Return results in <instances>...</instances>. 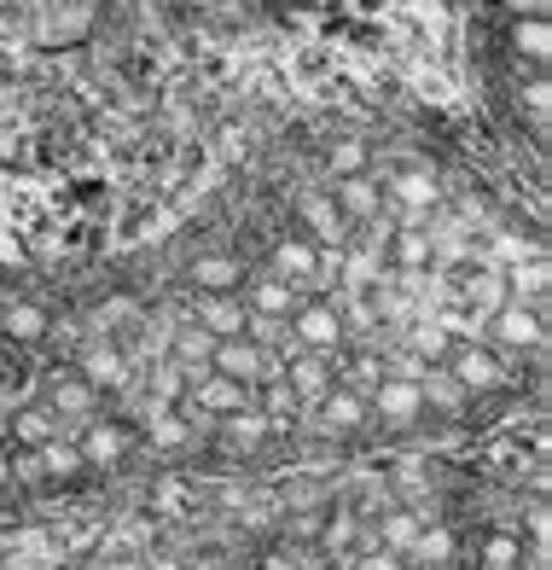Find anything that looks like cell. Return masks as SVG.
I'll return each instance as SVG.
<instances>
[{"label": "cell", "mask_w": 552, "mask_h": 570, "mask_svg": "<svg viewBox=\"0 0 552 570\" xmlns=\"http://www.w3.org/2000/svg\"><path fill=\"white\" fill-rule=\"evenodd\" d=\"M448 379L460 384L465 396H489V391H501L506 384V361L494 344H460L448 355Z\"/></svg>", "instance_id": "cell-1"}, {"label": "cell", "mask_w": 552, "mask_h": 570, "mask_svg": "<svg viewBox=\"0 0 552 570\" xmlns=\"http://www.w3.org/2000/svg\"><path fill=\"white\" fill-rule=\"evenodd\" d=\"M285 326H292V344L308 350V355H337V344H344V321H337V303H321V297H308Z\"/></svg>", "instance_id": "cell-2"}, {"label": "cell", "mask_w": 552, "mask_h": 570, "mask_svg": "<svg viewBox=\"0 0 552 570\" xmlns=\"http://www.w3.org/2000/svg\"><path fill=\"white\" fill-rule=\"evenodd\" d=\"M337 367H344V355H308V350H297L292 361H285V391H292L297 402H321L337 384Z\"/></svg>", "instance_id": "cell-3"}, {"label": "cell", "mask_w": 552, "mask_h": 570, "mask_svg": "<svg viewBox=\"0 0 552 570\" xmlns=\"http://www.w3.org/2000/svg\"><path fill=\"white\" fill-rule=\"evenodd\" d=\"M303 303H308V297H303V285L279 279V274H256V279H250V292H245V308H250V315H268V321H292Z\"/></svg>", "instance_id": "cell-4"}, {"label": "cell", "mask_w": 552, "mask_h": 570, "mask_svg": "<svg viewBox=\"0 0 552 570\" xmlns=\"http://www.w3.org/2000/svg\"><path fill=\"white\" fill-rule=\"evenodd\" d=\"M489 338L523 355V350H541V344H546V326H541V315H535V308H523V303H501V308H494V326H489Z\"/></svg>", "instance_id": "cell-5"}, {"label": "cell", "mask_w": 552, "mask_h": 570, "mask_svg": "<svg viewBox=\"0 0 552 570\" xmlns=\"http://www.w3.org/2000/svg\"><path fill=\"white\" fill-rule=\"evenodd\" d=\"M268 274L292 279V285H314V279L326 274V256H321V245H314V239L292 233V239H279V245H274V268H268Z\"/></svg>", "instance_id": "cell-6"}, {"label": "cell", "mask_w": 552, "mask_h": 570, "mask_svg": "<svg viewBox=\"0 0 552 570\" xmlns=\"http://www.w3.org/2000/svg\"><path fill=\"white\" fill-rule=\"evenodd\" d=\"M366 407H373L384 425H413L418 413H425V402H418V384H407V379H384L378 391L366 396Z\"/></svg>", "instance_id": "cell-7"}, {"label": "cell", "mask_w": 552, "mask_h": 570, "mask_svg": "<svg viewBox=\"0 0 552 570\" xmlns=\"http://www.w3.org/2000/svg\"><path fill=\"white\" fill-rule=\"evenodd\" d=\"M193 285L204 297H227V292H239V285H245V263H239V256H227V250H209V256L193 263Z\"/></svg>", "instance_id": "cell-8"}, {"label": "cell", "mask_w": 552, "mask_h": 570, "mask_svg": "<svg viewBox=\"0 0 552 570\" xmlns=\"http://www.w3.org/2000/svg\"><path fill=\"white\" fill-rule=\"evenodd\" d=\"M390 204H402V227H418V216L436 204V180L425 175V169H402L396 180H390Z\"/></svg>", "instance_id": "cell-9"}, {"label": "cell", "mask_w": 552, "mask_h": 570, "mask_svg": "<svg viewBox=\"0 0 552 570\" xmlns=\"http://www.w3.org/2000/svg\"><path fill=\"white\" fill-rule=\"evenodd\" d=\"M245 321H250V308L245 297H204L198 303V326L209 332V338H245Z\"/></svg>", "instance_id": "cell-10"}, {"label": "cell", "mask_w": 552, "mask_h": 570, "mask_svg": "<svg viewBox=\"0 0 552 570\" xmlns=\"http://www.w3.org/2000/svg\"><path fill=\"white\" fill-rule=\"evenodd\" d=\"M76 379H88L93 391H128V361L117 344H93V350H82V373Z\"/></svg>", "instance_id": "cell-11"}, {"label": "cell", "mask_w": 552, "mask_h": 570, "mask_svg": "<svg viewBox=\"0 0 552 570\" xmlns=\"http://www.w3.org/2000/svg\"><path fill=\"white\" fill-rule=\"evenodd\" d=\"M418 402H425V413H442V420H460V413L471 407V396L448 379V367H431L425 379H418Z\"/></svg>", "instance_id": "cell-12"}, {"label": "cell", "mask_w": 552, "mask_h": 570, "mask_svg": "<svg viewBox=\"0 0 552 570\" xmlns=\"http://www.w3.org/2000/svg\"><path fill=\"white\" fill-rule=\"evenodd\" d=\"M93 407H99V391H93V384L88 379H59V384H52V420H93Z\"/></svg>", "instance_id": "cell-13"}, {"label": "cell", "mask_w": 552, "mask_h": 570, "mask_svg": "<svg viewBox=\"0 0 552 570\" xmlns=\"http://www.w3.org/2000/svg\"><path fill=\"white\" fill-rule=\"evenodd\" d=\"M512 53L530 59L535 76H546V59H552V30H546V18H518V23H512Z\"/></svg>", "instance_id": "cell-14"}, {"label": "cell", "mask_w": 552, "mask_h": 570, "mask_svg": "<svg viewBox=\"0 0 552 570\" xmlns=\"http://www.w3.org/2000/svg\"><path fill=\"white\" fill-rule=\"evenodd\" d=\"M366 413H373V407H366V396L344 391V384H332V391L321 396V420H326L332 431H344V436L366 425Z\"/></svg>", "instance_id": "cell-15"}, {"label": "cell", "mask_w": 552, "mask_h": 570, "mask_svg": "<svg viewBox=\"0 0 552 570\" xmlns=\"http://www.w3.org/2000/svg\"><path fill=\"white\" fill-rule=\"evenodd\" d=\"M378 204H384V193H378V180H373V175H349V180H337V210H344V216L373 222V216H378Z\"/></svg>", "instance_id": "cell-16"}, {"label": "cell", "mask_w": 552, "mask_h": 570, "mask_svg": "<svg viewBox=\"0 0 552 570\" xmlns=\"http://www.w3.org/2000/svg\"><path fill=\"white\" fill-rule=\"evenodd\" d=\"M7 431H12V443H18V449H47L52 436H65V431H59V420H52L47 407H18Z\"/></svg>", "instance_id": "cell-17"}, {"label": "cell", "mask_w": 552, "mask_h": 570, "mask_svg": "<svg viewBox=\"0 0 552 570\" xmlns=\"http://www.w3.org/2000/svg\"><path fill=\"white\" fill-rule=\"evenodd\" d=\"M0 332H7L12 344H41L52 332V321L41 315L36 303H12V308H0Z\"/></svg>", "instance_id": "cell-18"}, {"label": "cell", "mask_w": 552, "mask_h": 570, "mask_svg": "<svg viewBox=\"0 0 552 570\" xmlns=\"http://www.w3.org/2000/svg\"><path fill=\"white\" fill-rule=\"evenodd\" d=\"M390 245H396L390 256H396V268H402V274H425V268H431V256H436V239H431L425 227H402Z\"/></svg>", "instance_id": "cell-19"}, {"label": "cell", "mask_w": 552, "mask_h": 570, "mask_svg": "<svg viewBox=\"0 0 552 570\" xmlns=\"http://www.w3.org/2000/svg\"><path fill=\"white\" fill-rule=\"evenodd\" d=\"M465 297H471V303H489V308H501V303H506V274H501V268L465 274Z\"/></svg>", "instance_id": "cell-20"}, {"label": "cell", "mask_w": 552, "mask_h": 570, "mask_svg": "<svg viewBox=\"0 0 552 570\" xmlns=\"http://www.w3.org/2000/svg\"><path fill=\"white\" fill-rule=\"evenodd\" d=\"M518 564H523V541H518L512 530L489 535V548H483V570H518Z\"/></svg>", "instance_id": "cell-21"}, {"label": "cell", "mask_w": 552, "mask_h": 570, "mask_svg": "<svg viewBox=\"0 0 552 570\" xmlns=\"http://www.w3.org/2000/svg\"><path fill=\"white\" fill-rule=\"evenodd\" d=\"M326 164H332V175H337V180H349V175H366V146H361V140H337Z\"/></svg>", "instance_id": "cell-22"}, {"label": "cell", "mask_w": 552, "mask_h": 570, "mask_svg": "<svg viewBox=\"0 0 552 570\" xmlns=\"http://www.w3.org/2000/svg\"><path fill=\"white\" fill-rule=\"evenodd\" d=\"M303 222L321 227V239H337V233H344V216H337L326 198H308V204H303Z\"/></svg>", "instance_id": "cell-23"}, {"label": "cell", "mask_w": 552, "mask_h": 570, "mask_svg": "<svg viewBox=\"0 0 552 570\" xmlns=\"http://www.w3.org/2000/svg\"><path fill=\"white\" fill-rule=\"evenodd\" d=\"M518 106H530L535 128H546V76H530V88H518Z\"/></svg>", "instance_id": "cell-24"}, {"label": "cell", "mask_w": 552, "mask_h": 570, "mask_svg": "<svg viewBox=\"0 0 552 570\" xmlns=\"http://www.w3.org/2000/svg\"><path fill=\"white\" fill-rule=\"evenodd\" d=\"M501 7H506L512 18H546V12H552V0H501Z\"/></svg>", "instance_id": "cell-25"}, {"label": "cell", "mask_w": 552, "mask_h": 570, "mask_svg": "<svg viewBox=\"0 0 552 570\" xmlns=\"http://www.w3.org/2000/svg\"><path fill=\"white\" fill-rule=\"evenodd\" d=\"M494 245H501V256H506V263H523V256H535L530 245L518 239V233H501V239H494Z\"/></svg>", "instance_id": "cell-26"}, {"label": "cell", "mask_w": 552, "mask_h": 570, "mask_svg": "<svg viewBox=\"0 0 552 570\" xmlns=\"http://www.w3.org/2000/svg\"><path fill=\"white\" fill-rule=\"evenodd\" d=\"M262 570H297V559H285V553H268V559H262Z\"/></svg>", "instance_id": "cell-27"}, {"label": "cell", "mask_w": 552, "mask_h": 570, "mask_svg": "<svg viewBox=\"0 0 552 570\" xmlns=\"http://www.w3.org/2000/svg\"><path fill=\"white\" fill-rule=\"evenodd\" d=\"M7 373H12V361H7V350H0V384H7Z\"/></svg>", "instance_id": "cell-28"}]
</instances>
